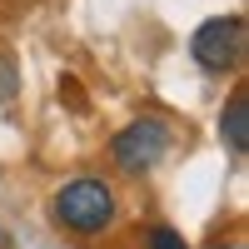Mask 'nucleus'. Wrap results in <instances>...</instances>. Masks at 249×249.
Masks as SVG:
<instances>
[{
    "mask_svg": "<svg viewBox=\"0 0 249 249\" xmlns=\"http://www.w3.org/2000/svg\"><path fill=\"white\" fill-rule=\"evenodd\" d=\"M10 75H15V65H10V60H0V105H5V100L15 95V85H10Z\"/></svg>",
    "mask_w": 249,
    "mask_h": 249,
    "instance_id": "423d86ee",
    "label": "nucleus"
},
{
    "mask_svg": "<svg viewBox=\"0 0 249 249\" xmlns=\"http://www.w3.org/2000/svg\"><path fill=\"white\" fill-rule=\"evenodd\" d=\"M164 155H170V124L155 120V115L130 120V124L110 140V160H115L120 175H150Z\"/></svg>",
    "mask_w": 249,
    "mask_h": 249,
    "instance_id": "f03ea898",
    "label": "nucleus"
},
{
    "mask_svg": "<svg viewBox=\"0 0 249 249\" xmlns=\"http://www.w3.org/2000/svg\"><path fill=\"white\" fill-rule=\"evenodd\" d=\"M50 210H55L60 230H70V234H100L115 219V190L105 179H95V175H80V179H70V184L55 190Z\"/></svg>",
    "mask_w": 249,
    "mask_h": 249,
    "instance_id": "f257e3e1",
    "label": "nucleus"
},
{
    "mask_svg": "<svg viewBox=\"0 0 249 249\" xmlns=\"http://www.w3.org/2000/svg\"><path fill=\"white\" fill-rule=\"evenodd\" d=\"M190 55H195L199 70L230 75V70L239 65V55H244V20H239V15H214V20H204V25L190 35Z\"/></svg>",
    "mask_w": 249,
    "mask_h": 249,
    "instance_id": "7ed1b4c3",
    "label": "nucleus"
},
{
    "mask_svg": "<svg viewBox=\"0 0 249 249\" xmlns=\"http://www.w3.org/2000/svg\"><path fill=\"white\" fill-rule=\"evenodd\" d=\"M219 135H224V144H230L234 160L249 155V95L244 90L230 95V105H224V115H219Z\"/></svg>",
    "mask_w": 249,
    "mask_h": 249,
    "instance_id": "20e7f679",
    "label": "nucleus"
},
{
    "mask_svg": "<svg viewBox=\"0 0 249 249\" xmlns=\"http://www.w3.org/2000/svg\"><path fill=\"white\" fill-rule=\"evenodd\" d=\"M150 249H190V239L179 230H170V224H155L150 230Z\"/></svg>",
    "mask_w": 249,
    "mask_h": 249,
    "instance_id": "39448f33",
    "label": "nucleus"
}]
</instances>
